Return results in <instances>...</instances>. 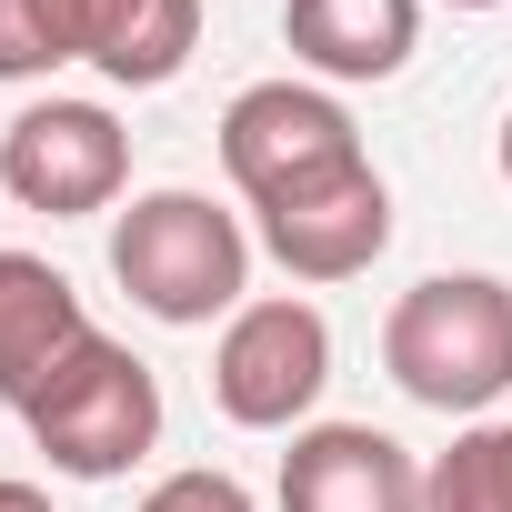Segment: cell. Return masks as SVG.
<instances>
[{
    "mask_svg": "<svg viewBox=\"0 0 512 512\" xmlns=\"http://www.w3.org/2000/svg\"><path fill=\"white\" fill-rule=\"evenodd\" d=\"M382 372L452 422H482L512 392V282L492 272H432L382 322Z\"/></svg>",
    "mask_w": 512,
    "mask_h": 512,
    "instance_id": "1",
    "label": "cell"
},
{
    "mask_svg": "<svg viewBox=\"0 0 512 512\" xmlns=\"http://www.w3.org/2000/svg\"><path fill=\"white\" fill-rule=\"evenodd\" d=\"M111 282L171 332L231 322L241 292H251V231L211 191H141L111 221Z\"/></svg>",
    "mask_w": 512,
    "mask_h": 512,
    "instance_id": "2",
    "label": "cell"
},
{
    "mask_svg": "<svg viewBox=\"0 0 512 512\" xmlns=\"http://www.w3.org/2000/svg\"><path fill=\"white\" fill-rule=\"evenodd\" d=\"M21 422H31V442H41L71 482H111V472H131V462L161 442V382H151L141 352H121L111 332H91V342L21 402Z\"/></svg>",
    "mask_w": 512,
    "mask_h": 512,
    "instance_id": "3",
    "label": "cell"
},
{
    "mask_svg": "<svg viewBox=\"0 0 512 512\" xmlns=\"http://www.w3.org/2000/svg\"><path fill=\"white\" fill-rule=\"evenodd\" d=\"M221 171H231V191H241L251 211H272V201H292V191H322V181L362 171V131H352V111H342L332 91H312V81H251V91H231V111H221Z\"/></svg>",
    "mask_w": 512,
    "mask_h": 512,
    "instance_id": "4",
    "label": "cell"
},
{
    "mask_svg": "<svg viewBox=\"0 0 512 512\" xmlns=\"http://www.w3.org/2000/svg\"><path fill=\"white\" fill-rule=\"evenodd\" d=\"M322 382H332V322L292 292L241 302L221 322V342H211V402L241 432H302Z\"/></svg>",
    "mask_w": 512,
    "mask_h": 512,
    "instance_id": "5",
    "label": "cell"
},
{
    "mask_svg": "<svg viewBox=\"0 0 512 512\" xmlns=\"http://www.w3.org/2000/svg\"><path fill=\"white\" fill-rule=\"evenodd\" d=\"M121 181H131V131L101 101H31L11 131H0V191L21 211L91 221V211L121 201Z\"/></svg>",
    "mask_w": 512,
    "mask_h": 512,
    "instance_id": "6",
    "label": "cell"
},
{
    "mask_svg": "<svg viewBox=\"0 0 512 512\" xmlns=\"http://www.w3.org/2000/svg\"><path fill=\"white\" fill-rule=\"evenodd\" d=\"M251 221H262V251H272L292 282H352V272L382 262V241H392V191L362 161V171H342L322 191H292L272 211H251Z\"/></svg>",
    "mask_w": 512,
    "mask_h": 512,
    "instance_id": "7",
    "label": "cell"
},
{
    "mask_svg": "<svg viewBox=\"0 0 512 512\" xmlns=\"http://www.w3.org/2000/svg\"><path fill=\"white\" fill-rule=\"evenodd\" d=\"M282 512H422V462L372 422H302L282 452Z\"/></svg>",
    "mask_w": 512,
    "mask_h": 512,
    "instance_id": "8",
    "label": "cell"
},
{
    "mask_svg": "<svg viewBox=\"0 0 512 512\" xmlns=\"http://www.w3.org/2000/svg\"><path fill=\"white\" fill-rule=\"evenodd\" d=\"M61 31H71V61H91L101 81L161 91L201 51V0H61Z\"/></svg>",
    "mask_w": 512,
    "mask_h": 512,
    "instance_id": "9",
    "label": "cell"
},
{
    "mask_svg": "<svg viewBox=\"0 0 512 512\" xmlns=\"http://www.w3.org/2000/svg\"><path fill=\"white\" fill-rule=\"evenodd\" d=\"M81 342H91V312L71 272H51L41 251H0V402H31Z\"/></svg>",
    "mask_w": 512,
    "mask_h": 512,
    "instance_id": "10",
    "label": "cell"
},
{
    "mask_svg": "<svg viewBox=\"0 0 512 512\" xmlns=\"http://www.w3.org/2000/svg\"><path fill=\"white\" fill-rule=\"evenodd\" d=\"M282 41L322 81H392L422 41V0H292Z\"/></svg>",
    "mask_w": 512,
    "mask_h": 512,
    "instance_id": "11",
    "label": "cell"
},
{
    "mask_svg": "<svg viewBox=\"0 0 512 512\" xmlns=\"http://www.w3.org/2000/svg\"><path fill=\"white\" fill-rule=\"evenodd\" d=\"M422 512H512V422L452 432V452L422 462Z\"/></svg>",
    "mask_w": 512,
    "mask_h": 512,
    "instance_id": "12",
    "label": "cell"
},
{
    "mask_svg": "<svg viewBox=\"0 0 512 512\" xmlns=\"http://www.w3.org/2000/svg\"><path fill=\"white\" fill-rule=\"evenodd\" d=\"M71 61L61 0H0V81H51Z\"/></svg>",
    "mask_w": 512,
    "mask_h": 512,
    "instance_id": "13",
    "label": "cell"
},
{
    "mask_svg": "<svg viewBox=\"0 0 512 512\" xmlns=\"http://www.w3.org/2000/svg\"><path fill=\"white\" fill-rule=\"evenodd\" d=\"M141 512H251V492L231 472H171V482L141 492Z\"/></svg>",
    "mask_w": 512,
    "mask_h": 512,
    "instance_id": "14",
    "label": "cell"
},
{
    "mask_svg": "<svg viewBox=\"0 0 512 512\" xmlns=\"http://www.w3.org/2000/svg\"><path fill=\"white\" fill-rule=\"evenodd\" d=\"M0 512H51V492L41 482H0Z\"/></svg>",
    "mask_w": 512,
    "mask_h": 512,
    "instance_id": "15",
    "label": "cell"
},
{
    "mask_svg": "<svg viewBox=\"0 0 512 512\" xmlns=\"http://www.w3.org/2000/svg\"><path fill=\"white\" fill-rule=\"evenodd\" d=\"M502 181H512V121H502Z\"/></svg>",
    "mask_w": 512,
    "mask_h": 512,
    "instance_id": "16",
    "label": "cell"
},
{
    "mask_svg": "<svg viewBox=\"0 0 512 512\" xmlns=\"http://www.w3.org/2000/svg\"><path fill=\"white\" fill-rule=\"evenodd\" d=\"M452 11H502V0H452Z\"/></svg>",
    "mask_w": 512,
    "mask_h": 512,
    "instance_id": "17",
    "label": "cell"
}]
</instances>
